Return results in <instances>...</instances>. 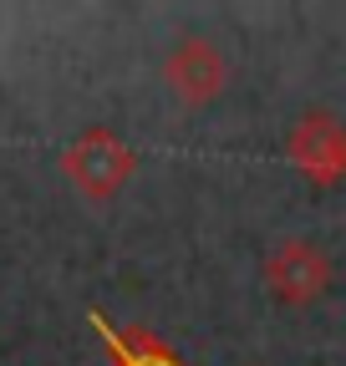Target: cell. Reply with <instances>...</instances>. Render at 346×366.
<instances>
[{"instance_id": "2", "label": "cell", "mask_w": 346, "mask_h": 366, "mask_svg": "<svg viewBox=\"0 0 346 366\" xmlns=\"http://www.w3.org/2000/svg\"><path fill=\"white\" fill-rule=\"evenodd\" d=\"M290 158L316 183H341L346 178V127L326 112L300 117L295 132H290Z\"/></svg>"}, {"instance_id": "4", "label": "cell", "mask_w": 346, "mask_h": 366, "mask_svg": "<svg viewBox=\"0 0 346 366\" xmlns=\"http://www.w3.org/2000/svg\"><path fill=\"white\" fill-rule=\"evenodd\" d=\"M168 76H173V86H179L184 97L204 102V97H214V92H219L224 66H219V56H214L204 41H184L179 56H173V66H168Z\"/></svg>"}, {"instance_id": "1", "label": "cell", "mask_w": 346, "mask_h": 366, "mask_svg": "<svg viewBox=\"0 0 346 366\" xmlns=\"http://www.w3.org/2000/svg\"><path fill=\"white\" fill-rule=\"evenodd\" d=\"M265 280L280 300L290 305H311L326 285H331V259L311 244V239H285L270 259H265Z\"/></svg>"}, {"instance_id": "3", "label": "cell", "mask_w": 346, "mask_h": 366, "mask_svg": "<svg viewBox=\"0 0 346 366\" xmlns=\"http://www.w3.org/2000/svg\"><path fill=\"white\" fill-rule=\"evenodd\" d=\"M66 168L81 178V189H86V194H107L112 183L127 173V153L112 143L107 132H92V137H86V143L66 158Z\"/></svg>"}]
</instances>
